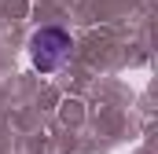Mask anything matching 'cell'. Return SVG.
Segmentation results:
<instances>
[{
    "label": "cell",
    "instance_id": "6da1fadb",
    "mask_svg": "<svg viewBox=\"0 0 158 154\" xmlns=\"http://www.w3.org/2000/svg\"><path fill=\"white\" fill-rule=\"evenodd\" d=\"M66 59H70V37L63 30L48 26V30L33 33V66L40 74H55Z\"/></svg>",
    "mask_w": 158,
    "mask_h": 154
}]
</instances>
